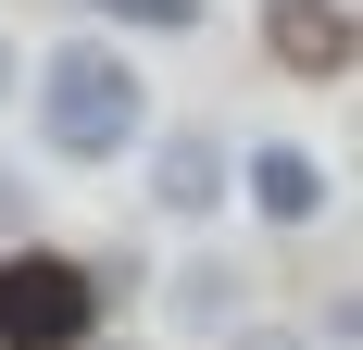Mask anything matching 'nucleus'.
<instances>
[{"mask_svg": "<svg viewBox=\"0 0 363 350\" xmlns=\"http://www.w3.org/2000/svg\"><path fill=\"white\" fill-rule=\"evenodd\" d=\"M13 88H26V63H13V38H0V101H13Z\"/></svg>", "mask_w": 363, "mask_h": 350, "instance_id": "nucleus-9", "label": "nucleus"}, {"mask_svg": "<svg viewBox=\"0 0 363 350\" xmlns=\"http://www.w3.org/2000/svg\"><path fill=\"white\" fill-rule=\"evenodd\" d=\"M0 238H26V175L0 163Z\"/></svg>", "mask_w": 363, "mask_h": 350, "instance_id": "nucleus-8", "label": "nucleus"}, {"mask_svg": "<svg viewBox=\"0 0 363 350\" xmlns=\"http://www.w3.org/2000/svg\"><path fill=\"white\" fill-rule=\"evenodd\" d=\"M176 300H188V325H225V276L201 263V276H176Z\"/></svg>", "mask_w": 363, "mask_h": 350, "instance_id": "nucleus-7", "label": "nucleus"}, {"mask_svg": "<svg viewBox=\"0 0 363 350\" xmlns=\"http://www.w3.org/2000/svg\"><path fill=\"white\" fill-rule=\"evenodd\" d=\"M75 13H113V26H150V38H188L201 0H75Z\"/></svg>", "mask_w": 363, "mask_h": 350, "instance_id": "nucleus-6", "label": "nucleus"}, {"mask_svg": "<svg viewBox=\"0 0 363 350\" xmlns=\"http://www.w3.org/2000/svg\"><path fill=\"white\" fill-rule=\"evenodd\" d=\"M263 50H276V63L301 75V88H338V75H351V0H263Z\"/></svg>", "mask_w": 363, "mask_h": 350, "instance_id": "nucleus-3", "label": "nucleus"}, {"mask_svg": "<svg viewBox=\"0 0 363 350\" xmlns=\"http://www.w3.org/2000/svg\"><path fill=\"white\" fill-rule=\"evenodd\" d=\"M238 188H251L263 225H313V213H326V163H313V150H289V138H263L251 163H238Z\"/></svg>", "mask_w": 363, "mask_h": 350, "instance_id": "nucleus-4", "label": "nucleus"}, {"mask_svg": "<svg viewBox=\"0 0 363 350\" xmlns=\"http://www.w3.org/2000/svg\"><path fill=\"white\" fill-rule=\"evenodd\" d=\"M38 138L63 150V163H125L150 138V75L113 38H63L38 63Z\"/></svg>", "mask_w": 363, "mask_h": 350, "instance_id": "nucleus-1", "label": "nucleus"}, {"mask_svg": "<svg viewBox=\"0 0 363 350\" xmlns=\"http://www.w3.org/2000/svg\"><path fill=\"white\" fill-rule=\"evenodd\" d=\"M150 201H163V213H213L225 201V138H213V125H176V138L150 150Z\"/></svg>", "mask_w": 363, "mask_h": 350, "instance_id": "nucleus-5", "label": "nucleus"}, {"mask_svg": "<svg viewBox=\"0 0 363 350\" xmlns=\"http://www.w3.org/2000/svg\"><path fill=\"white\" fill-rule=\"evenodd\" d=\"M213 350H225V338H213ZM238 350H263V338H238Z\"/></svg>", "mask_w": 363, "mask_h": 350, "instance_id": "nucleus-10", "label": "nucleus"}, {"mask_svg": "<svg viewBox=\"0 0 363 350\" xmlns=\"http://www.w3.org/2000/svg\"><path fill=\"white\" fill-rule=\"evenodd\" d=\"M101 300H113L101 263L38 250V238H0V350H88L101 338Z\"/></svg>", "mask_w": 363, "mask_h": 350, "instance_id": "nucleus-2", "label": "nucleus"}]
</instances>
